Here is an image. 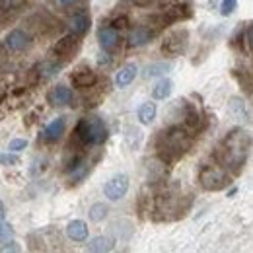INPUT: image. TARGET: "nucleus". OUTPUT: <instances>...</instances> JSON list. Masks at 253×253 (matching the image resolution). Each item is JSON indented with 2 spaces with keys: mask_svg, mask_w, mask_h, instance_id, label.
Returning <instances> with one entry per match:
<instances>
[{
  "mask_svg": "<svg viewBox=\"0 0 253 253\" xmlns=\"http://www.w3.org/2000/svg\"><path fill=\"white\" fill-rule=\"evenodd\" d=\"M250 152V136L244 128H234L220 144L216 156L222 162V166H226L228 169H232L234 173H240Z\"/></svg>",
  "mask_w": 253,
  "mask_h": 253,
  "instance_id": "f257e3e1",
  "label": "nucleus"
},
{
  "mask_svg": "<svg viewBox=\"0 0 253 253\" xmlns=\"http://www.w3.org/2000/svg\"><path fill=\"white\" fill-rule=\"evenodd\" d=\"M191 144L193 140H191L189 132L181 125H173L160 132L156 148L164 162H171V160L181 158L191 148Z\"/></svg>",
  "mask_w": 253,
  "mask_h": 253,
  "instance_id": "f03ea898",
  "label": "nucleus"
},
{
  "mask_svg": "<svg viewBox=\"0 0 253 253\" xmlns=\"http://www.w3.org/2000/svg\"><path fill=\"white\" fill-rule=\"evenodd\" d=\"M74 134L84 146H99L107 140V126L99 117H84L78 121Z\"/></svg>",
  "mask_w": 253,
  "mask_h": 253,
  "instance_id": "7ed1b4c3",
  "label": "nucleus"
},
{
  "mask_svg": "<svg viewBox=\"0 0 253 253\" xmlns=\"http://www.w3.org/2000/svg\"><path fill=\"white\" fill-rule=\"evenodd\" d=\"M201 187L207 191H220L228 185V175L226 171L216 168V166H205L199 173Z\"/></svg>",
  "mask_w": 253,
  "mask_h": 253,
  "instance_id": "20e7f679",
  "label": "nucleus"
},
{
  "mask_svg": "<svg viewBox=\"0 0 253 253\" xmlns=\"http://www.w3.org/2000/svg\"><path fill=\"white\" fill-rule=\"evenodd\" d=\"M189 43V32L187 30H175L162 41V53L166 57H175L185 51Z\"/></svg>",
  "mask_w": 253,
  "mask_h": 253,
  "instance_id": "39448f33",
  "label": "nucleus"
},
{
  "mask_svg": "<svg viewBox=\"0 0 253 253\" xmlns=\"http://www.w3.org/2000/svg\"><path fill=\"white\" fill-rule=\"evenodd\" d=\"M128 191V177L126 175H115L111 177L105 185H103V195L109 199V201H121Z\"/></svg>",
  "mask_w": 253,
  "mask_h": 253,
  "instance_id": "423d86ee",
  "label": "nucleus"
},
{
  "mask_svg": "<svg viewBox=\"0 0 253 253\" xmlns=\"http://www.w3.org/2000/svg\"><path fill=\"white\" fill-rule=\"evenodd\" d=\"M30 43H32V37L26 32H22V30H12V32L6 35V39H4L6 49L12 51V53H22V51H26V49L30 47Z\"/></svg>",
  "mask_w": 253,
  "mask_h": 253,
  "instance_id": "0eeeda50",
  "label": "nucleus"
},
{
  "mask_svg": "<svg viewBox=\"0 0 253 253\" xmlns=\"http://www.w3.org/2000/svg\"><path fill=\"white\" fill-rule=\"evenodd\" d=\"M97 41H99V47L105 51V53H113L117 47H119V32L115 28H101L97 32Z\"/></svg>",
  "mask_w": 253,
  "mask_h": 253,
  "instance_id": "6e6552de",
  "label": "nucleus"
},
{
  "mask_svg": "<svg viewBox=\"0 0 253 253\" xmlns=\"http://www.w3.org/2000/svg\"><path fill=\"white\" fill-rule=\"evenodd\" d=\"M70 78H72V84H74L76 88H92L95 84V80H97L95 72L90 66H78V68L72 72Z\"/></svg>",
  "mask_w": 253,
  "mask_h": 253,
  "instance_id": "1a4fd4ad",
  "label": "nucleus"
},
{
  "mask_svg": "<svg viewBox=\"0 0 253 253\" xmlns=\"http://www.w3.org/2000/svg\"><path fill=\"white\" fill-rule=\"evenodd\" d=\"M64 126H66V123H64L63 117L53 119L49 125L45 126V130H43V140L45 142H57L64 134Z\"/></svg>",
  "mask_w": 253,
  "mask_h": 253,
  "instance_id": "9d476101",
  "label": "nucleus"
},
{
  "mask_svg": "<svg viewBox=\"0 0 253 253\" xmlns=\"http://www.w3.org/2000/svg\"><path fill=\"white\" fill-rule=\"evenodd\" d=\"M136 72H138V68H136L134 63H128L125 66H121L119 72L115 74V86L117 88H126L136 78Z\"/></svg>",
  "mask_w": 253,
  "mask_h": 253,
  "instance_id": "9b49d317",
  "label": "nucleus"
},
{
  "mask_svg": "<svg viewBox=\"0 0 253 253\" xmlns=\"http://www.w3.org/2000/svg\"><path fill=\"white\" fill-rule=\"evenodd\" d=\"M66 236L72 242H84L88 238V224L84 220H72L66 226Z\"/></svg>",
  "mask_w": 253,
  "mask_h": 253,
  "instance_id": "f8f14e48",
  "label": "nucleus"
},
{
  "mask_svg": "<svg viewBox=\"0 0 253 253\" xmlns=\"http://www.w3.org/2000/svg\"><path fill=\"white\" fill-rule=\"evenodd\" d=\"M76 45H78V39H76V35H66L63 37L61 41H57L55 43V47H53V55H57V57H68L74 49H76Z\"/></svg>",
  "mask_w": 253,
  "mask_h": 253,
  "instance_id": "ddd939ff",
  "label": "nucleus"
},
{
  "mask_svg": "<svg viewBox=\"0 0 253 253\" xmlns=\"http://www.w3.org/2000/svg\"><path fill=\"white\" fill-rule=\"evenodd\" d=\"M47 99H49V103H53V105H66V103L72 101V92H70V88H66V86H57V88H53V90L47 94Z\"/></svg>",
  "mask_w": 253,
  "mask_h": 253,
  "instance_id": "4468645a",
  "label": "nucleus"
},
{
  "mask_svg": "<svg viewBox=\"0 0 253 253\" xmlns=\"http://www.w3.org/2000/svg\"><path fill=\"white\" fill-rule=\"evenodd\" d=\"M154 33L150 28H136L134 32H130L128 35V45L130 47H140V45H144V43H148L152 37H154Z\"/></svg>",
  "mask_w": 253,
  "mask_h": 253,
  "instance_id": "2eb2a0df",
  "label": "nucleus"
},
{
  "mask_svg": "<svg viewBox=\"0 0 253 253\" xmlns=\"http://www.w3.org/2000/svg\"><path fill=\"white\" fill-rule=\"evenodd\" d=\"M113 248V240L107 238V236H95L88 242V252H94V253H103V252H109Z\"/></svg>",
  "mask_w": 253,
  "mask_h": 253,
  "instance_id": "dca6fc26",
  "label": "nucleus"
},
{
  "mask_svg": "<svg viewBox=\"0 0 253 253\" xmlns=\"http://www.w3.org/2000/svg\"><path fill=\"white\" fill-rule=\"evenodd\" d=\"M70 33L72 35H82V33L88 30V26H90V18L86 16V14H76V16H72L70 18Z\"/></svg>",
  "mask_w": 253,
  "mask_h": 253,
  "instance_id": "f3484780",
  "label": "nucleus"
},
{
  "mask_svg": "<svg viewBox=\"0 0 253 253\" xmlns=\"http://www.w3.org/2000/svg\"><path fill=\"white\" fill-rule=\"evenodd\" d=\"M156 113H158L156 103L146 101V103H142L140 109H138V121H140L142 125H150V123L156 119Z\"/></svg>",
  "mask_w": 253,
  "mask_h": 253,
  "instance_id": "a211bd4d",
  "label": "nucleus"
},
{
  "mask_svg": "<svg viewBox=\"0 0 253 253\" xmlns=\"http://www.w3.org/2000/svg\"><path fill=\"white\" fill-rule=\"evenodd\" d=\"M171 92H173V82L164 78V80L156 82V86L152 88V97L154 99H168L171 95Z\"/></svg>",
  "mask_w": 253,
  "mask_h": 253,
  "instance_id": "6ab92c4d",
  "label": "nucleus"
},
{
  "mask_svg": "<svg viewBox=\"0 0 253 253\" xmlns=\"http://www.w3.org/2000/svg\"><path fill=\"white\" fill-rule=\"evenodd\" d=\"M228 107H230V113L234 115V119H238V121H246V119H248L246 101H244L242 97H232L230 103H228Z\"/></svg>",
  "mask_w": 253,
  "mask_h": 253,
  "instance_id": "aec40b11",
  "label": "nucleus"
},
{
  "mask_svg": "<svg viewBox=\"0 0 253 253\" xmlns=\"http://www.w3.org/2000/svg\"><path fill=\"white\" fill-rule=\"evenodd\" d=\"M171 68H173V64H171V63L148 64V66H146V70H144V76H146V78H156V76H164V74H168Z\"/></svg>",
  "mask_w": 253,
  "mask_h": 253,
  "instance_id": "412c9836",
  "label": "nucleus"
},
{
  "mask_svg": "<svg viewBox=\"0 0 253 253\" xmlns=\"http://www.w3.org/2000/svg\"><path fill=\"white\" fill-rule=\"evenodd\" d=\"M107 212H109V209H107V205H103V203H94V205L90 207V211H88L90 220L92 222H101L107 216Z\"/></svg>",
  "mask_w": 253,
  "mask_h": 253,
  "instance_id": "4be33fe9",
  "label": "nucleus"
},
{
  "mask_svg": "<svg viewBox=\"0 0 253 253\" xmlns=\"http://www.w3.org/2000/svg\"><path fill=\"white\" fill-rule=\"evenodd\" d=\"M59 68H61V64L45 61V63L39 64V76H41V78H51L55 72H59Z\"/></svg>",
  "mask_w": 253,
  "mask_h": 253,
  "instance_id": "5701e85b",
  "label": "nucleus"
},
{
  "mask_svg": "<svg viewBox=\"0 0 253 253\" xmlns=\"http://www.w3.org/2000/svg\"><path fill=\"white\" fill-rule=\"evenodd\" d=\"M14 240V226L10 222H0V244H10Z\"/></svg>",
  "mask_w": 253,
  "mask_h": 253,
  "instance_id": "b1692460",
  "label": "nucleus"
},
{
  "mask_svg": "<svg viewBox=\"0 0 253 253\" xmlns=\"http://www.w3.org/2000/svg\"><path fill=\"white\" fill-rule=\"evenodd\" d=\"M28 148V140L26 138H12L10 140V144H8V150L10 152H22V150H26Z\"/></svg>",
  "mask_w": 253,
  "mask_h": 253,
  "instance_id": "393cba45",
  "label": "nucleus"
},
{
  "mask_svg": "<svg viewBox=\"0 0 253 253\" xmlns=\"http://www.w3.org/2000/svg\"><path fill=\"white\" fill-rule=\"evenodd\" d=\"M236 8H238V0H222L220 2L222 16H230V14H234Z\"/></svg>",
  "mask_w": 253,
  "mask_h": 253,
  "instance_id": "a878e982",
  "label": "nucleus"
},
{
  "mask_svg": "<svg viewBox=\"0 0 253 253\" xmlns=\"http://www.w3.org/2000/svg\"><path fill=\"white\" fill-rule=\"evenodd\" d=\"M244 43H246V51H248V55H250V53H252V47H253V28H252V24H248V26H246Z\"/></svg>",
  "mask_w": 253,
  "mask_h": 253,
  "instance_id": "bb28decb",
  "label": "nucleus"
},
{
  "mask_svg": "<svg viewBox=\"0 0 253 253\" xmlns=\"http://www.w3.org/2000/svg\"><path fill=\"white\" fill-rule=\"evenodd\" d=\"M128 26V20H126V16H119V18H115L113 22H111V28H115V30H123Z\"/></svg>",
  "mask_w": 253,
  "mask_h": 253,
  "instance_id": "cd10ccee",
  "label": "nucleus"
},
{
  "mask_svg": "<svg viewBox=\"0 0 253 253\" xmlns=\"http://www.w3.org/2000/svg\"><path fill=\"white\" fill-rule=\"evenodd\" d=\"M0 162L2 164H18V156H14V152L12 154H0Z\"/></svg>",
  "mask_w": 253,
  "mask_h": 253,
  "instance_id": "c85d7f7f",
  "label": "nucleus"
},
{
  "mask_svg": "<svg viewBox=\"0 0 253 253\" xmlns=\"http://www.w3.org/2000/svg\"><path fill=\"white\" fill-rule=\"evenodd\" d=\"M2 252L6 253V252H20V248L18 246H4L2 244Z\"/></svg>",
  "mask_w": 253,
  "mask_h": 253,
  "instance_id": "c756f323",
  "label": "nucleus"
},
{
  "mask_svg": "<svg viewBox=\"0 0 253 253\" xmlns=\"http://www.w3.org/2000/svg\"><path fill=\"white\" fill-rule=\"evenodd\" d=\"M4 216H6V207H4V203L0 201V222H4Z\"/></svg>",
  "mask_w": 253,
  "mask_h": 253,
  "instance_id": "7c9ffc66",
  "label": "nucleus"
},
{
  "mask_svg": "<svg viewBox=\"0 0 253 253\" xmlns=\"http://www.w3.org/2000/svg\"><path fill=\"white\" fill-rule=\"evenodd\" d=\"M78 0H59V4H63V6H72V4H76Z\"/></svg>",
  "mask_w": 253,
  "mask_h": 253,
  "instance_id": "2f4dec72",
  "label": "nucleus"
}]
</instances>
